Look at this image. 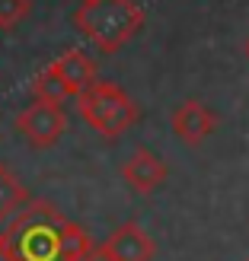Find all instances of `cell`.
Returning <instances> with one entry per match:
<instances>
[{
    "mask_svg": "<svg viewBox=\"0 0 249 261\" xmlns=\"http://www.w3.org/2000/svg\"><path fill=\"white\" fill-rule=\"evenodd\" d=\"M16 261H83L93 249L89 232L61 217L48 201H29L19 214H13L10 226L0 232Z\"/></svg>",
    "mask_w": 249,
    "mask_h": 261,
    "instance_id": "cell-1",
    "label": "cell"
},
{
    "mask_svg": "<svg viewBox=\"0 0 249 261\" xmlns=\"http://www.w3.org/2000/svg\"><path fill=\"white\" fill-rule=\"evenodd\" d=\"M74 25L99 51L115 55L119 48H125V42H131L141 32L144 10L134 0H83L74 10Z\"/></svg>",
    "mask_w": 249,
    "mask_h": 261,
    "instance_id": "cell-2",
    "label": "cell"
},
{
    "mask_svg": "<svg viewBox=\"0 0 249 261\" xmlns=\"http://www.w3.org/2000/svg\"><path fill=\"white\" fill-rule=\"evenodd\" d=\"M77 109H80L83 121L96 130L99 137H122L125 130H131L141 118L138 102L131 99L119 83L109 80H96L89 83L80 96H77Z\"/></svg>",
    "mask_w": 249,
    "mask_h": 261,
    "instance_id": "cell-3",
    "label": "cell"
},
{
    "mask_svg": "<svg viewBox=\"0 0 249 261\" xmlns=\"http://www.w3.org/2000/svg\"><path fill=\"white\" fill-rule=\"evenodd\" d=\"M13 124H16V134L29 143L32 150H48L64 137V130H67V115H64V106L32 99L29 106L16 115Z\"/></svg>",
    "mask_w": 249,
    "mask_h": 261,
    "instance_id": "cell-4",
    "label": "cell"
},
{
    "mask_svg": "<svg viewBox=\"0 0 249 261\" xmlns=\"http://www.w3.org/2000/svg\"><path fill=\"white\" fill-rule=\"evenodd\" d=\"M217 124H220V118L208 106H201L198 99H186L182 106L173 109V115H169L173 134L182 143H189V147H198L201 140H208L217 130Z\"/></svg>",
    "mask_w": 249,
    "mask_h": 261,
    "instance_id": "cell-5",
    "label": "cell"
},
{
    "mask_svg": "<svg viewBox=\"0 0 249 261\" xmlns=\"http://www.w3.org/2000/svg\"><path fill=\"white\" fill-rule=\"evenodd\" d=\"M122 175L128 181L131 191L138 194H153L156 188H163V181L169 178V166L147 147H138L134 153L122 163Z\"/></svg>",
    "mask_w": 249,
    "mask_h": 261,
    "instance_id": "cell-6",
    "label": "cell"
},
{
    "mask_svg": "<svg viewBox=\"0 0 249 261\" xmlns=\"http://www.w3.org/2000/svg\"><path fill=\"white\" fill-rule=\"evenodd\" d=\"M102 249H106L115 261H153L156 242L134 223V220H128V223L115 226L109 232V239L102 242Z\"/></svg>",
    "mask_w": 249,
    "mask_h": 261,
    "instance_id": "cell-7",
    "label": "cell"
},
{
    "mask_svg": "<svg viewBox=\"0 0 249 261\" xmlns=\"http://www.w3.org/2000/svg\"><path fill=\"white\" fill-rule=\"evenodd\" d=\"M51 67L58 70V76L64 80V86L71 89V96H74V99L80 96L89 83H96V80H99V76H96V64H93V58H89L86 51H80V48L64 51L61 58L51 61Z\"/></svg>",
    "mask_w": 249,
    "mask_h": 261,
    "instance_id": "cell-8",
    "label": "cell"
},
{
    "mask_svg": "<svg viewBox=\"0 0 249 261\" xmlns=\"http://www.w3.org/2000/svg\"><path fill=\"white\" fill-rule=\"evenodd\" d=\"M29 201H32L29 188L16 178V172L7 163H0V220H10L13 214H19Z\"/></svg>",
    "mask_w": 249,
    "mask_h": 261,
    "instance_id": "cell-9",
    "label": "cell"
},
{
    "mask_svg": "<svg viewBox=\"0 0 249 261\" xmlns=\"http://www.w3.org/2000/svg\"><path fill=\"white\" fill-rule=\"evenodd\" d=\"M32 96L42 99V102H55V106H64V102L71 99V89L64 86V80L58 76V70L48 64L45 70L35 73V80H32Z\"/></svg>",
    "mask_w": 249,
    "mask_h": 261,
    "instance_id": "cell-10",
    "label": "cell"
},
{
    "mask_svg": "<svg viewBox=\"0 0 249 261\" xmlns=\"http://www.w3.org/2000/svg\"><path fill=\"white\" fill-rule=\"evenodd\" d=\"M32 10V0H0V29L10 32L29 16Z\"/></svg>",
    "mask_w": 249,
    "mask_h": 261,
    "instance_id": "cell-11",
    "label": "cell"
},
{
    "mask_svg": "<svg viewBox=\"0 0 249 261\" xmlns=\"http://www.w3.org/2000/svg\"><path fill=\"white\" fill-rule=\"evenodd\" d=\"M83 261H115V258H112L106 249H102V245H93V249L83 255Z\"/></svg>",
    "mask_w": 249,
    "mask_h": 261,
    "instance_id": "cell-12",
    "label": "cell"
},
{
    "mask_svg": "<svg viewBox=\"0 0 249 261\" xmlns=\"http://www.w3.org/2000/svg\"><path fill=\"white\" fill-rule=\"evenodd\" d=\"M0 261H16V255L10 252V245H7V239L0 236Z\"/></svg>",
    "mask_w": 249,
    "mask_h": 261,
    "instance_id": "cell-13",
    "label": "cell"
},
{
    "mask_svg": "<svg viewBox=\"0 0 249 261\" xmlns=\"http://www.w3.org/2000/svg\"><path fill=\"white\" fill-rule=\"evenodd\" d=\"M246 58H249V38H246Z\"/></svg>",
    "mask_w": 249,
    "mask_h": 261,
    "instance_id": "cell-14",
    "label": "cell"
},
{
    "mask_svg": "<svg viewBox=\"0 0 249 261\" xmlns=\"http://www.w3.org/2000/svg\"><path fill=\"white\" fill-rule=\"evenodd\" d=\"M246 261H249V258H246Z\"/></svg>",
    "mask_w": 249,
    "mask_h": 261,
    "instance_id": "cell-15",
    "label": "cell"
}]
</instances>
